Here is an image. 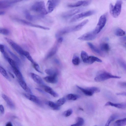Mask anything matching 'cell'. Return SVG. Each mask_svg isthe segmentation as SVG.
<instances>
[{"instance_id": "obj_1", "label": "cell", "mask_w": 126, "mask_h": 126, "mask_svg": "<svg viewBox=\"0 0 126 126\" xmlns=\"http://www.w3.org/2000/svg\"><path fill=\"white\" fill-rule=\"evenodd\" d=\"M31 10L42 15H45L48 13L44 2L37 1L35 2L31 7Z\"/></svg>"}, {"instance_id": "obj_2", "label": "cell", "mask_w": 126, "mask_h": 126, "mask_svg": "<svg viewBox=\"0 0 126 126\" xmlns=\"http://www.w3.org/2000/svg\"><path fill=\"white\" fill-rule=\"evenodd\" d=\"M120 76L112 75L110 73L105 71L100 72L96 76L94 79L96 82H100L110 79H120Z\"/></svg>"}, {"instance_id": "obj_3", "label": "cell", "mask_w": 126, "mask_h": 126, "mask_svg": "<svg viewBox=\"0 0 126 126\" xmlns=\"http://www.w3.org/2000/svg\"><path fill=\"white\" fill-rule=\"evenodd\" d=\"M106 21L107 16L106 14H104L100 17L98 23L93 31V33L96 35L99 33L104 27Z\"/></svg>"}, {"instance_id": "obj_4", "label": "cell", "mask_w": 126, "mask_h": 126, "mask_svg": "<svg viewBox=\"0 0 126 126\" xmlns=\"http://www.w3.org/2000/svg\"><path fill=\"white\" fill-rule=\"evenodd\" d=\"M96 12L94 10H90L82 12L74 16L70 21V22L74 23L86 17H89L95 13Z\"/></svg>"}, {"instance_id": "obj_5", "label": "cell", "mask_w": 126, "mask_h": 126, "mask_svg": "<svg viewBox=\"0 0 126 126\" xmlns=\"http://www.w3.org/2000/svg\"><path fill=\"white\" fill-rule=\"evenodd\" d=\"M76 87L87 96H91L94 93H98L100 91V89L96 87H90L86 88H84L78 85L76 86Z\"/></svg>"}, {"instance_id": "obj_6", "label": "cell", "mask_w": 126, "mask_h": 126, "mask_svg": "<svg viewBox=\"0 0 126 126\" xmlns=\"http://www.w3.org/2000/svg\"><path fill=\"white\" fill-rule=\"evenodd\" d=\"M63 40V38L61 37L58 38L54 45L47 54L46 57V59H48L52 57L56 54Z\"/></svg>"}, {"instance_id": "obj_7", "label": "cell", "mask_w": 126, "mask_h": 126, "mask_svg": "<svg viewBox=\"0 0 126 126\" xmlns=\"http://www.w3.org/2000/svg\"><path fill=\"white\" fill-rule=\"evenodd\" d=\"M5 39L18 54L24 57V51L20 46L10 39L5 37Z\"/></svg>"}, {"instance_id": "obj_8", "label": "cell", "mask_w": 126, "mask_h": 126, "mask_svg": "<svg viewBox=\"0 0 126 126\" xmlns=\"http://www.w3.org/2000/svg\"><path fill=\"white\" fill-rule=\"evenodd\" d=\"M122 2L121 0H118L114 6L111 15L114 18L118 17L120 15L122 9Z\"/></svg>"}, {"instance_id": "obj_9", "label": "cell", "mask_w": 126, "mask_h": 126, "mask_svg": "<svg viewBox=\"0 0 126 126\" xmlns=\"http://www.w3.org/2000/svg\"><path fill=\"white\" fill-rule=\"evenodd\" d=\"M15 20L18 23L24 25L39 28L46 30H50V29L48 27L34 24L28 22L26 20H23V19L17 18L15 19Z\"/></svg>"}, {"instance_id": "obj_10", "label": "cell", "mask_w": 126, "mask_h": 126, "mask_svg": "<svg viewBox=\"0 0 126 126\" xmlns=\"http://www.w3.org/2000/svg\"><path fill=\"white\" fill-rule=\"evenodd\" d=\"M84 9L82 8L73 9L64 12L62 14V16L64 18H69L82 11Z\"/></svg>"}, {"instance_id": "obj_11", "label": "cell", "mask_w": 126, "mask_h": 126, "mask_svg": "<svg viewBox=\"0 0 126 126\" xmlns=\"http://www.w3.org/2000/svg\"><path fill=\"white\" fill-rule=\"evenodd\" d=\"M60 1L55 0L48 1L47 4V11L48 13H51L54 10L55 7L59 4Z\"/></svg>"}, {"instance_id": "obj_12", "label": "cell", "mask_w": 126, "mask_h": 126, "mask_svg": "<svg viewBox=\"0 0 126 126\" xmlns=\"http://www.w3.org/2000/svg\"><path fill=\"white\" fill-rule=\"evenodd\" d=\"M96 36L93 32H88L80 36L78 38V39L83 41H91L95 39Z\"/></svg>"}, {"instance_id": "obj_13", "label": "cell", "mask_w": 126, "mask_h": 126, "mask_svg": "<svg viewBox=\"0 0 126 126\" xmlns=\"http://www.w3.org/2000/svg\"><path fill=\"white\" fill-rule=\"evenodd\" d=\"M21 1L20 0L0 1V9L9 8L14 4Z\"/></svg>"}, {"instance_id": "obj_14", "label": "cell", "mask_w": 126, "mask_h": 126, "mask_svg": "<svg viewBox=\"0 0 126 126\" xmlns=\"http://www.w3.org/2000/svg\"><path fill=\"white\" fill-rule=\"evenodd\" d=\"M88 20L84 21L79 24L75 25L70 26L71 32L78 31L81 30L86 24L89 22Z\"/></svg>"}, {"instance_id": "obj_15", "label": "cell", "mask_w": 126, "mask_h": 126, "mask_svg": "<svg viewBox=\"0 0 126 126\" xmlns=\"http://www.w3.org/2000/svg\"><path fill=\"white\" fill-rule=\"evenodd\" d=\"M91 1L90 0L80 1L75 3L70 4L68 5V6L70 7H77L81 6H86L91 3Z\"/></svg>"}, {"instance_id": "obj_16", "label": "cell", "mask_w": 126, "mask_h": 126, "mask_svg": "<svg viewBox=\"0 0 126 126\" xmlns=\"http://www.w3.org/2000/svg\"><path fill=\"white\" fill-rule=\"evenodd\" d=\"M87 44L94 53L100 56H104L103 53L92 43L88 42L87 43Z\"/></svg>"}, {"instance_id": "obj_17", "label": "cell", "mask_w": 126, "mask_h": 126, "mask_svg": "<svg viewBox=\"0 0 126 126\" xmlns=\"http://www.w3.org/2000/svg\"><path fill=\"white\" fill-rule=\"evenodd\" d=\"M24 95L27 99L34 102L38 105H42V103L40 100L36 97L30 94L25 93Z\"/></svg>"}, {"instance_id": "obj_18", "label": "cell", "mask_w": 126, "mask_h": 126, "mask_svg": "<svg viewBox=\"0 0 126 126\" xmlns=\"http://www.w3.org/2000/svg\"><path fill=\"white\" fill-rule=\"evenodd\" d=\"M2 97L6 102L10 108L12 110H14L15 108V106L12 100L7 96L3 94L2 95Z\"/></svg>"}, {"instance_id": "obj_19", "label": "cell", "mask_w": 126, "mask_h": 126, "mask_svg": "<svg viewBox=\"0 0 126 126\" xmlns=\"http://www.w3.org/2000/svg\"><path fill=\"white\" fill-rule=\"evenodd\" d=\"M105 106H111L119 109H124L126 108V103H114L110 102L106 103Z\"/></svg>"}, {"instance_id": "obj_20", "label": "cell", "mask_w": 126, "mask_h": 126, "mask_svg": "<svg viewBox=\"0 0 126 126\" xmlns=\"http://www.w3.org/2000/svg\"><path fill=\"white\" fill-rule=\"evenodd\" d=\"M57 76V75L46 76L44 78V79L48 83L55 84L58 81Z\"/></svg>"}, {"instance_id": "obj_21", "label": "cell", "mask_w": 126, "mask_h": 126, "mask_svg": "<svg viewBox=\"0 0 126 126\" xmlns=\"http://www.w3.org/2000/svg\"><path fill=\"white\" fill-rule=\"evenodd\" d=\"M30 74L32 78L35 82L39 84H44L42 80L39 76L33 73H31Z\"/></svg>"}, {"instance_id": "obj_22", "label": "cell", "mask_w": 126, "mask_h": 126, "mask_svg": "<svg viewBox=\"0 0 126 126\" xmlns=\"http://www.w3.org/2000/svg\"><path fill=\"white\" fill-rule=\"evenodd\" d=\"M44 88L45 91L46 92L51 94L54 97L57 98L59 97V94L50 87L45 85L44 86Z\"/></svg>"}, {"instance_id": "obj_23", "label": "cell", "mask_w": 126, "mask_h": 126, "mask_svg": "<svg viewBox=\"0 0 126 126\" xmlns=\"http://www.w3.org/2000/svg\"><path fill=\"white\" fill-rule=\"evenodd\" d=\"M6 50L8 53L11 54L12 56L14 59V61L17 65H20L21 64V61L13 53L10 49L7 46H5Z\"/></svg>"}, {"instance_id": "obj_24", "label": "cell", "mask_w": 126, "mask_h": 126, "mask_svg": "<svg viewBox=\"0 0 126 126\" xmlns=\"http://www.w3.org/2000/svg\"><path fill=\"white\" fill-rule=\"evenodd\" d=\"M18 81L20 85L24 90L28 93L30 94L32 93L31 90L27 86L26 83L24 79Z\"/></svg>"}, {"instance_id": "obj_25", "label": "cell", "mask_w": 126, "mask_h": 126, "mask_svg": "<svg viewBox=\"0 0 126 126\" xmlns=\"http://www.w3.org/2000/svg\"><path fill=\"white\" fill-rule=\"evenodd\" d=\"M100 48L102 52H108L110 49L109 44L106 43H101L100 45Z\"/></svg>"}, {"instance_id": "obj_26", "label": "cell", "mask_w": 126, "mask_h": 126, "mask_svg": "<svg viewBox=\"0 0 126 126\" xmlns=\"http://www.w3.org/2000/svg\"><path fill=\"white\" fill-rule=\"evenodd\" d=\"M13 72L18 80L24 79L21 72L17 67L12 68Z\"/></svg>"}, {"instance_id": "obj_27", "label": "cell", "mask_w": 126, "mask_h": 126, "mask_svg": "<svg viewBox=\"0 0 126 126\" xmlns=\"http://www.w3.org/2000/svg\"><path fill=\"white\" fill-rule=\"evenodd\" d=\"M95 62H101L102 61L99 58L93 56H89L88 63L89 64H92Z\"/></svg>"}, {"instance_id": "obj_28", "label": "cell", "mask_w": 126, "mask_h": 126, "mask_svg": "<svg viewBox=\"0 0 126 126\" xmlns=\"http://www.w3.org/2000/svg\"><path fill=\"white\" fill-rule=\"evenodd\" d=\"M126 124V119L125 118L115 121L114 124V126H124Z\"/></svg>"}, {"instance_id": "obj_29", "label": "cell", "mask_w": 126, "mask_h": 126, "mask_svg": "<svg viewBox=\"0 0 126 126\" xmlns=\"http://www.w3.org/2000/svg\"><path fill=\"white\" fill-rule=\"evenodd\" d=\"M80 97L79 95L72 94H69L66 96L67 99L70 100L75 101Z\"/></svg>"}, {"instance_id": "obj_30", "label": "cell", "mask_w": 126, "mask_h": 126, "mask_svg": "<svg viewBox=\"0 0 126 126\" xmlns=\"http://www.w3.org/2000/svg\"><path fill=\"white\" fill-rule=\"evenodd\" d=\"M81 57L83 62L88 63L89 56L87 53L85 51H82L81 53Z\"/></svg>"}, {"instance_id": "obj_31", "label": "cell", "mask_w": 126, "mask_h": 126, "mask_svg": "<svg viewBox=\"0 0 126 126\" xmlns=\"http://www.w3.org/2000/svg\"><path fill=\"white\" fill-rule=\"evenodd\" d=\"M47 104L54 110H59L60 109V107L58 106L56 103L53 102L49 101L47 102Z\"/></svg>"}, {"instance_id": "obj_32", "label": "cell", "mask_w": 126, "mask_h": 126, "mask_svg": "<svg viewBox=\"0 0 126 126\" xmlns=\"http://www.w3.org/2000/svg\"><path fill=\"white\" fill-rule=\"evenodd\" d=\"M114 33L115 35L119 36H122L126 34L125 31L120 28H118L116 29Z\"/></svg>"}, {"instance_id": "obj_33", "label": "cell", "mask_w": 126, "mask_h": 126, "mask_svg": "<svg viewBox=\"0 0 126 126\" xmlns=\"http://www.w3.org/2000/svg\"><path fill=\"white\" fill-rule=\"evenodd\" d=\"M76 123L71 126H82L84 123V120L81 117H78L76 119Z\"/></svg>"}, {"instance_id": "obj_34", "label": "cell", "mask_w": 126, "mask_h": 126, "mask_svg": "<svg viewBox=\"0 0 126 126\" xmlns=\"http://www.w3.org/2000/svg\"><path fill=\"white\" fill-rule=\"evenodd\" d=\"M72 62L73 64L75 65H78L80 62L79 56L76 54H75L73 58Z\"/></svg>"}, {"instance_id": "obj_35", "label": "cell", "mask_w": 126, "mask_h": 126, "mask_svg": "<svg viewBox=\"0 0 126 126\" xmlns=\"http://www.w3.org/2000/svg\"><path fill=\"white\" fill-rule=\"evenodd\" d=\"M45 72L50 76L57 75L58 72L56 70L48 69L45 70Z\"/></svg>"}, {"instance_id": "obj_36", "label": "cell", "mask_w": 126, "mask_h": 126, "mask_svg": "<svg viewBox=\"0 0 126 126\" xmlns=\"http://www.w3.org/2000/svg\"><path fill=\"white\" fill-rule=\"evenodd\" d=\"M118 117V116L115 114L112 115L107 122L105 126H109L111 123L117 118Z\"/></svg>"}, {"instance_id": "obj_37", "label": "cell", "mask_w": 126, "mask_h": 126, "mask_svg": "<svg viewBox=\"0 0 126 126\" xmlns=\"http://www.w3.org/2000/svg\"><path fill=\"white\" fill-rule=\"evenodd\" d=\"M24 14L26 18L30 21H33L34 20L35 18L34 17L31 15L29 12L27 11H25L24 12Z\"/></svg>"}, {"instance_id": "obj_38", "label": "cell", "mask_w": 126, "mask_h": 126, "mask_svg": "<svg viewBox=\"0 0 126 126\" xmlns=\"http://www.w3.org/2000/svg\"><path fill=\"white\" fill-rule=\"evenodd\" d=\"M24 56L26 57L27 59L32 64H33L35 63L32 57L28 52L24 51Z\"/></svg>"}, {"instance_id": "obj_39", "label": "cell", "mask_w": 126, "mask_h": 126, "mask_svg": "<svg viewBox=\"0 0 126 126\" xmlns=\"http://www.w3.org/2000/svg\"><path fill=\"white\" fill-rule=\"evenodd\" d=\"M0 34L5 35H8L10 34V31L7 29L0 28Z\"/></svg>"}, {"instance_id": "obj_40", "label": "cell", "mask_w": 126, "mask_h": 126, "mask_svg": "<svg viewBox=\"0 0 126 126\" xmlns=\"http://www.w3.org/2000/svg\"><path fill=\"white\" fill-rule=\"evenodd\" d=\"M6 60L8 61V63L10 64L12 68L17 67L16 63L15 61L11 59V58H10L9 57L7 58Z\"/></svg>"}, {"instance_id": "obj_41", "label": "cell", "mask_w": 126, "mask_h": 126, "mask_svg": "<svg viewBox=\"0 0 126 126\" xmlns=\"http://www.w3.org/2000/svg\"><path fill=\"white\" fill-rule=\"evenodd\" d=\"M66 102V100L64 98H61L58 100L56 103L59 107L64 104Z\"/></svg>"}, {"instance_id": "obj_42", "label": "cell", "mask_w": 126, "mask_h": 126, "mask_svg": "<svg viewBox=\"0 0 126 126\" xmlns=\"http://www.w3.org/2000/svg\"><path fill=\"white\" fill-rule=\"evenodd\" d=\"M0 73L6 78H7L8 76L7 72L1 66H0Z\"/></svg>"}, {"instance_id": "obj_43", "label": "cell", "mask_w": 126, "mask_h": 126, "mask_svg": "<svg viewBox=\"0 0 126 126\" xmlns=\"http://www.w3.org/2000/svg\"><path fill=\"white\" fill-rule=\"evenodd\" d=\"M118 63L120 66L123 68L125 71L126 70V63L122 60L119 59L118 60Z\"/></svg>"}, {"instance_id": "obj_44", "label": "cell", "mask_w": 126, "mask_h": 126, "mask_svg": "<svg viewBox=\"0 0 126 126\" xmlns=\"http://www.w3.org/2000/svg\"><path fill=\"white\" fill-rule=\"evenodd\" d=\"M33 65L34 68L36 71L41 73H43L41 71L40 67L35 62V63L33 64Z\"/></svg>"}, {"instance_id": "obj_45", "label": "cell", "mask_w": 126, "mask_h": 126, "mask_svg": "<svg viewBox=\"0 0 126 126\" xmlns=\"http://www.w3.org/2000/svg\"><path fill=\"white\" fill-rule=\"evenodd\" d=\"M73 111L71 109H70L66 111L64 114V115L66 117H69L72 114Z\"/></svg>"}, {"instance_id": "obj_46", "label": "cell", "mask_w": 126, "mask_h": 126, "mask_svg": "<svg viewBox=\"0 0 126 126\" xmlns=\"http://www.w3.org/2000/svg\"><path fill=\"white\" fill-rule=\"evenodd\" d=\"M126 83L123 82H120L118 83V85L121 88H126Z\"/></svg>"}, {"instance_id": "obj_47", "label": "cell", "mask_w": 126, "mask_h": 126, "mask_svg": "<svg viewBox=\"0 0 126 126\" xmlns=\"http://www.w3.org/2000/svg\"><path fill=\"white\" fill-rule=\"evenodd\" d=\"M5 46L2 44H0V51L3 54L5 52Z\"/></svg>"}, {"instance_id": "obj_48", "label": "cell", "mask_w": 126, "mask_h": 126, "mask_svg": "<svg viewBox=\"0 0 126 126\" xmlns=\"http://www.w3.org/2000/svg\"><path fill=\"white\" fill-rule=\"evenodd\" d=\"M0 111L2 114H4V109L3 105H0Z\"/></svg>"}, {"instance_id": "obj_49", "label": "cell", "mask_w": 126, "mask_h": 126, "mask_svg": "<svg viewBox=\"0 0 126 126\" xmlns=\"http://www.w3.org/2000/svg\"><path fill=\"white\" fill-rule=\"evenodd\" d=\"M117 95H123V96H126V92H123L121 93H119L117 94Z\"/></svg>"}, {"instance_id": "obj_50", "label": "cell", "mask_w": 126, "mask_h": 126, "mask_svg": "<svg viewBox=\"0 0 126 126\" xmlns=\"http://www.w3.org/2000/svg\"><path fill=\"white\" fill-rule=\"evenodd\" d=\"M6 126H13L11 122H8L6 124Z\"/></svg>"}, {"instance_id": "obj_51", "label": "cell", "mask_w": 126, "mask_h": 126, "mask_svg": "<svg viewBox=\"0 0 126 126\" xmlns=\"http://www.w3.org/2000/svg\"><path fill=\"white\" fill-rule=\"evenodd\" d=\"M5 13V12L4 11H0V16L3 15Z\"/></svg>"}, {"instance_id": "obj_52", "label": "cell", "mask_w": 126, "mask_h": 126, "mask_svg": "<svg viewBox=\"0 0 126 126\" xmlns=\"http://www.w3.org/2000/svg\"><path fill=\"white\" fill-rule=\"evenodd\" d=\"M9 73L10 75L11 76L12 78H14V75L11 72H9Z\"/></svg>"}, {"instance_id": "obj_53", "label": "cell", "mask_w": 126, "mask_h": 126, "mask_svg": "<svg viewBox=\"0 0 126 126\" xmlns=\"http://www.w3.org/2000/svg\"><path fill=\"white\" fill-rule=\"evenodd\" d=\"M79 109L80 110H82V111H83V109L82 108H79Z\"/></svg>"}, {"instance_id": "obj_54", "label": "cell", "mask_w": 126, "mask_h": 126, "mask_svg": "<svg viewBox=\"0 0 126 126\" xmlns=\"http://www.w3.org/2000/svg\"></svg>"}]
</instances>
